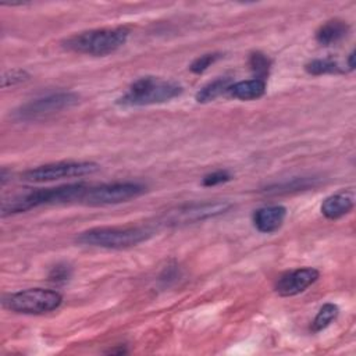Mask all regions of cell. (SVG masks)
<instances>
[{"mask_svg":"<svg viewBox=\"0 0 356 356\" xmlns=\"http://www.w3.org/2000/svg\"><path fill=\"white\" fill-rule=\"evenodd\" d=\"M88 185L85 184H68L56 188L31 189L22 193H17L10 199H4L1 204V216H10L17 213H24L31 209L43 204H60L70 202H81Z\"/></svg>","mask_w":356,"mask_h":356,"instance_id":"cell-1","label":"cell"},{"mask_svg":"<svg viewBox=\"0 0 356 356\" xmlns=\"http://www.w3.org/2000/svg\"><path fill=\"white\" fill-rule=\"evenodd\" d=\"M182 93V86L161 76L146 75L134 81L128 90L117 99V104L127 107L152 106L170 102Z\"/></svg>","mask_w":356,"mask_h":356,"instance_id":"cell-2","label":"cell"},{"mask_svg":"<svg viewBox=\"0 0 356 356\" xmlns=\"http://www.w3.org/2000/svg\"><path fill=\"white\" fill-rule=\"evenodd\" d=\"M128 39V29L125 28H102L90 29L71 35L61 42L63 47L88 56H107L118 50Z\"/></svg>","mask_w":356,"mask_h":356,"instance_id":"cell-3","label":"cell"},{"mask_svg":"<svg viewBox=\"0 0 356 356\" xmlns=\"http://www.w3.org/2000/svg\"><path fill=\"white\" fill-rule=\"evenodd\" d=\"M150 236L152 231L143 227H96L81 232L75 241L81 245L96 248L127 249L139 245Z\"/></svg>","mask_w":356,"mask_h":356,"instance_id":"cell-4","label":"cell"},{"mask_svg":"<svg viewBox=\"0 0 356 356\" xmlns=\"http://www.w3.org/2000/svg\"><path fill=\"white\" fill-rule=\"evenodd\" d=\"M63 302L60 292L44 288H29L7 295L3 306L22 314H43L56 310Z\"/></svg>","mask_w":356,"mask_h":356,"instance_id":"cell-5","label":"cell"},{"mask_svg":"<svg viewBox=\"0 0 356 356\" xmlns=\"http://www.w3.org/2000/svg\"><path fill=\"white\" fill-rule=\"evenodd\" d=\"M99 168V164L93 161H58L26 170L21 174V179L26 182L40 184L64 178L90 175L96 172Z\"/></svg>","mask_w":356,"mask_h":356,"instance_id":"cell-6","label":"cell"},{"mask_svg":"<svg viewBox=\"0 0 356 356\" xmlns=\"http://www.w3.org/2000/svg\"><path fill=\"white\" fill-rule=\"evenodd\" d=\"M79 102V96L74 92H57L50 93L38 99H32L28 103L19 106L14 115L17 120L31 121V120H39L47 115H51L54 113H58L61 110L70 108L75 106Z\"/></svg>","mask_w":356,"mask_h":356,"instance_id":"cell-7","label":"cell"},{"mask_svg":"<svg viewBox=\"0 0 356 356\" xmlns=\"http://www.w3.org/2000/svg\"><path fill=\"white\" fill-rule=\"evenodd\" d=\"M232 204L225 200L216 202H203V203H191L179 206L174 210H168L160 218V222L164 225H184L207 218H213L227 213Z\"/></svg>","mask_w":356,"mask_h":356,"instance_id":"cell-8","label":"cell"},{"mask_svg":"<svg viewBox=\"0 0 356 356\" xmlns=\"http://www.w3.org/2000/svg\"><path fill=\"white\" fill-rule=\"evenodd\" d=\"M145 186L138 182H113L99 186H88L82 196V203L89 206H104L127 202L140 196Z\"/></svg>","mask_w":356,"mask_h":356,"instance_id":"cell-9","label":"cell"},{"mask_svg":"<svg viewBox=\"0 0 356 356\" xmlns=\"http://www.w3.org/2000/svg\"><path fill=\"white\" fill-rule=\"evenodd\" d=\"M320 273L313 267H303L282 274L275 282V292L281 296H293L303 292L318 278Z\"/></svg>","mask_w":356,"mask_h":356,"instance_id":"cell-10","label":"cell"},{"mask_svg":"<svg viewBox=\"0 0 356 356\" xmlns=\"http://www.w3.org/2000/svg\"><path fill=\"white\" fill-rule=\"evenodd\" d=\"M286 217V209L280 204L264 206L253 213V225L257 231L264 234L275 232Z\"/></svg>","mask_w":356,"mask_h":356,"instance_id":"cell-11","label":"cell"},{"mask_svg":"<svg viewBox=\"0 0 356 356\" xmlns=\"http://www.w3.org/2000/svg\"><path fill=\"white\" fill-rule=\"evenodd\" d=\"M355 206V195L350 191H342L325 197L321 203V213L330 218L337 220L348 214Z\"/></svg>","mask_w":356,"mask_h":356,"instance_id":"cell-12","label":"cell"},{"mask_svg":"<svg viewBox=\"0 0 356 356\" xmlns=\"http://www.w3.org/2000/svg\"><path fill=\"white\" fill-rule=\"evenodd\" d=\"M349 32V25L341 19H331L323 24L316 32V40L323 46H330L343 39Z\"/></svg>","mask_w":356,"mask_h":356,"instance_id":"cell-13","label":"cell"},{"mask_svg":"<svg viewBox=\"0 0 356 356\" xmlns=\"http://www.w3.org/2000/svg\"><path fill=\"white\" fill-rule=\"evenodd\" d=\"M228 93L239 100H254L266 93V81L257 78L239 81L231 85Z\"/></svg>","mask_w":356,"mask_h":356,"instance_id":"cell-14","label":"cell"},{"mask_svg":"<svg viewBox=\"0 0 356 356\" xmlns=\"http://www.w3.org/2000/svg\"><path fill=\"white\" fill-rule=\"evenodd\" d=\"M232 79L228 76H220L216 78L214 81L206 83L197 93H196V102L199 103H209L213 102L214 99H217L218 96L228 93L231 85H232Z\"/></svg>","mask_w":356,"mask_h":356,"instance_id":"cell-15","label":"cell"},{"mask_svg":"<svg viewBox=\"0 0 356 356\" xmlns=\"http://www.w3.org/2000/svg\"><path fill=\"white\" fill-rule=\"evenodd\" d=\"M318 184V178L316 177H300V178H292L289 181L274 184L266 188L267 193H288V192H296V191H305L314 188Z\"/></svg>","mask_w":356,"mask_h":356,"instance_id":"cell-16","label":"cell"},{"mask_svg":"<svg viewBox=\"0 0 356 356\" xmlns=\"http://www.w3.org/2000/svg\"><path fill=\"white\" fill-rule=\"evenodd\" d=\"M306 72L310 75H324V74H343L345 70L332 58H314L305 65Z\"/></svg>","mask_w":356,"mask_h":356,"instance_id":"cell-17","label":"cell"},{"mask_svg":"<svg viewBox=\"0 0 356 356\" xmlns=\"http://www.w3.org/2000/svg\"><path fill=\"white\" fill-rule=\"evenodd\" d=\"M338 313H339V309L337 305H334V303L323 305L312 323V331L318 332V331L327 328L337 318Z\"/></svg>","mask_w":356,"mask_h":356,"instance_id":"cell-18","label":"cell"},{"mask_svg":"<svg viewBox=\"0 0 356 356\" xmlns=\"http://www.w3.org/2000/svg\"><path fill=\"white\" fill-rule=\"evenodd\" d=\"M249 67L257 79L266 81V78L268 76L270 67H271V60L266 54H263L260 51H254L249 57Z\"/></svg>","mask_w":356,"mask_h":356,"instance_id":"cell-19","label":"cell"},{"mask_svg":"<svg viewBox=\"0 0 356 356\" xmlns=\"http://www.w3.org/2000/svg\"><path fill=\"white\" fill-rule=\"evenodd\" d=\"M28 79H29V74L25 70H21V68L7 70L1 75V88L14 86V85L25 82Z\"/></svg>","mask_w":356,"mask_h":356,"instance_id":"cell-20","label":"cell"},{"mask_svg":"<svg viewBox=\"0 0 356 356\" xmlns=\"http://www.w3.org/2000/svg\"><path fill=\"white\" fill-rule=\"evenodd\" d=\"M221 57L220 53H207V54H203L197 58H195L192 61V64L189 65V70L193 72V74H200L203 71H206L213 63H216L218 58Z\"/></svg>","mask_w":356,"mask_h":356,"instance_id":"cell-21","label":"cell"},{"mask_svg":"<svg viewBox=\"0 0 356 356\" xmlns=\"http://www.w3.org/2000/svg\"><path fill=\"white\" fill-rule=\"evenodd\" d=\"M232 177L228 171L225 170H217V171H213L207 175H204L203 178V185L204 186H214V185H218V184H224L227 181H229Z\"/></svg>","mask_w":356,"mask_h":356,"instance_id":"cell-22","label":"cell"},{"mask_svg":"<svg viewBox=\"0 0 356 356\" xmlns=\"http://www.w3.org/2000/svg\"><path fill=\"white\" fill-rule=\"evenodd\" d=\"M71 275V268L67 264H57L51 268L50 274H49V280L50 281H56V282H63L67 281Z\"/></svg>","mask_w":356,"mask_h":356,"instance_id":"cell-23","label":"cell"},{"mask_svg":"<svg viewBox=\"0 0 356 356\" xmlns=\"http://www.w3.org/2000/svg\"><path fill=\"white\" fill-rule=\"evenodd\" d=\"M348 67H349V71L355 68V50L350 51V54L348 56Z\"/></svg>","mask_w":356,"mask_h":356,"instance_id":"cell-24","label":"cell"}]
</instances>
